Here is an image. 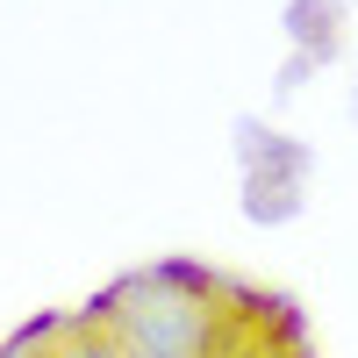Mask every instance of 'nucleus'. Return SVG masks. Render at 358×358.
Listing matches in <instances>:
<instances>
[{
    "label": "nucleus",
    "mask_w": 358,
    "mask_h": 358,
    "mask_svg": "<svg viewBox=\"0 0 358 358\" xmlns=\"http://www.w3.org/2000/svg\"><path fill=\"white\" fill-rule=\"evenodd\" d=\"M94 308L108 315V330L122 337L129 358H229L251 294L201 280L187 265H158V273H129Z\"/></svg>",
    "instance_id": "nucleus-1"
},
{
    "label": "nucleus",
    "mask_w": 358,
    "mask_h": 358,
    "mask_svg": "<svg viewBox=\"0 0 358 358\" xmlns=\"http://www.w3.org/2000/svg\"><path fill=\"white\" fill-rule=\"evenodd\" d=\"M229 358H308V344H301V330H294V315H287L280 301H258V294H251Z\"/></svg>",
    "instance_id": "nucleus-2"
},
{
    "label": "nucleus",
    "mask_w": 358,
    "mask_h": 358,
    "mask_svg": "<svg viewBox=\"0 0 358 358\" xmlns=\"http://www.w3.org/2000/svg\"><path fill=\"white\" fill-rule=\"evenodd\" d=\"M50 351H57V358H129L122 337L108 330V315H101V308L57 315V322H50Z\"/></svg>",
    "instance_id": "nucleus-3"
},
{
    "label": "nucleus",
    "mask_w": 358,
    "mask_h": 358,
    "mask_svg": "<svg viewBox=\"0 0 358 358\" xmlns=\"http://www.w3.org/2000/svg\"><path fill=\"white\" fill-rule=\"evenodd\" d=\"M0 358H57V351H50V322H36V330L15 337V344H0Z\"/></svg>",
    "instance_id": "nucleus-4"
}]
</instances>
